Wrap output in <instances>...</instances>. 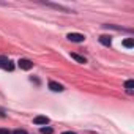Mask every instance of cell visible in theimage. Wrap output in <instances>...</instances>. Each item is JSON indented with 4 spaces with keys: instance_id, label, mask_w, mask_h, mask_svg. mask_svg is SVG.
<instances>
[{
    "instance_id": "7c38bea8",
    "label": "cell",
    "mask_w": 134,
    "mask_h": 134,
    "mask_svg": "<svg viewBox=\"0 0 134 134\" xmlns=\"http://www.w3.org/2000/svg\"><path fill=\"white\" fill-rule=\"evenodd\" d=\"M0 134H11L8 129H5V128H0Z\"/></svg>"
},
{
    "instance_id": "30bf717a",
    "label": "cell",
    "mask_w": 134,
    "mask_h": 134,
    "mask_svg": "<svg viewBox=\"0 0 134 134\" xmlns=\"http://www.w3.org/2000/svg\"><path fill=\"white\" fill-rule=\"evenodd\" d=\"M41 132H43V134H52L54 131H52V128H49V126H43V128H41Z\"/></svg>"
},
{
    "instance_id": "6da1fadb",
    "label": "cell",
    "mask_w": 134,
    "mask_h": 134,
    "mask_svg": "<svg viewBox=\"0 0 134 134\" xmlns=\"http://www.w3.org/2000/svg\"><path fill=\"white\" fill-rule=\"evenodd\" d=\"M0 68H3V70H8V71H13V63L7 58V57H3V55H0Z\"/></svg>"
},
{
    "instance_id": "7a4b0ae2",
    "label": "cell",
    "mask_w": 134,
    "mask_h": 134,
    "mask_svg": "<svg viewBox=\"0 0 134 134\" xmlns=\"http://www.w3.org/2000/svg\"><path fill=\"white\" fill-rule=\"evenodd\" d=\"M18 65H19L21 70H25V71H29V70L33 68V63H32L30 60H27V58H21V60L18 62Z\"/></svg>"
},
{
    "instance_id": "277c9868",
    "label": "cell",
    "mask_w": 134,
    "mask_h": 134,
    "mask_svg": "<svg viewBox=\"0 0 134 134\" xmlns=\"http://www.w3.org/2000/svg\"><path fill=\"white\" fill-rule=\"evenodd\" d=\"M33 123H35V125H44V126H46V125L49 123V118H47L46 115H38V117L33 118Z\"/></svg>"
},
{
    "instance_id": "3957f363",
    "label": "cell",
    "mask_w": 134,
    "mask_h": 134,
    "mask_svg": "<svg viewBox=\"0 0 134 134\" xmlns=\"http://www.w3.org/2000/svg\"><path fill=\"white\" fill-rule=\"evenodd\" d=\"M66 38H68L70 41H73V43H82L85 40V36L82 33H68V35H66Z\"/></svg>"
},
{
    "instance_id": "8992f818",
    "label": "cell",
    "mask_w": 134,
    "mask_h": 134,
    "mask_svg": "<svg viewBox=\"0 0 134 134\" xmlns=\"http://www.w3.org/2000/svg\"><path fill=\"white\" fill-rule=\"evenodd\" d=\"M49 88H51L52 92H62V90H63V87H62L60 84L54 82V81H51V82H49Z\"/></svg>"
},
{
    "instance_id": "9c48e42d",
    "label": "cell",
    "mask_w": 134,
    "mask_h": 134,
    "mask_svg": "<svg viewBox=\"0 0 134 134\" xmlns=\"http://www.w3.org/2000/svg\"><path fill=\"white\" fill-rule=\"evenodd\" d=\"M123 46H125V47H128V49H131V47L134 46V41H132L131 38H128V40H125V41H123Z\"/></svg>"
},
{
    "instance_id": "5b68a950",
    "label": "cell",
    "mask_w": 134,
    "mask_h": 134,
    "mask_svg": "<svg viewBox=\"0 0 134 134\" xmlns=\"http://www.w3.org/2000/svg\"><path fill=\"white\" fill-rule=\"evenodd\" d=\"M125 88H126V92H128L129 95H132V93H134V81H132V79L126 81V82H125Z\"/></svg>"
},
{
    "instance_id": "ba28073f",
    "label": "cell",
    "mask_w": 134,
    "mask_h": 134,
    "mask_svg": "<svg viewBox=\"0 0 134 134\" xmlns=\"http://www.w3.org/2000/svg\"><path fill=\"white\" fill-rule=\"evenodd\" d=\"M71 58H74L77 63H85V62H87V60H85V57H82V55H77V54H74V52L71 54Z\"/></svg>"
},
{
    "instance_id": "52a82bcc",
    "label": "cell",
    "mask_w": 134,
    "mask_h": 134,
    "mask_svg": "<svg viewBox=\"0 0 134 134\" xmlns=\"http://www.w3.org/2000/svg\"><path fill=\"white\" fill-rule=\"evenodd\" d=\"M99 43L104 44V46H110V44H112V40H110V36L103 35V36H99Z\"/></svg>"
},
{
    "instance_id": "8fae6325",
    "label": "cell",
    "mask_w": 134,
    "mask_h": 134,
    "mask_svg": "<svg viewBox=\"0 0 134 134\" xmlns=\"http://www.w3.org/2000/svg\"><path fill=\"white\" fill-rule=\"evenodd\" d=\"M13 134H27V131H24V129H14Z\"/></svg>"
},
{
    "instance_id": "4fadbf2b",
    "label": "cell",
    "mask_w": 134,
    "mask_h": 134,
    "mask_svg": "<svg viewBox=\"0 0 134 134\" xmlns=\"http://www.w3.org/2000/svg\"><path fill=\"white\" fill-rule=\"evenodd\" d=\"M62 134H76V132H73V131H65V132H62Z\"/></svg>"
}]
</instances>
